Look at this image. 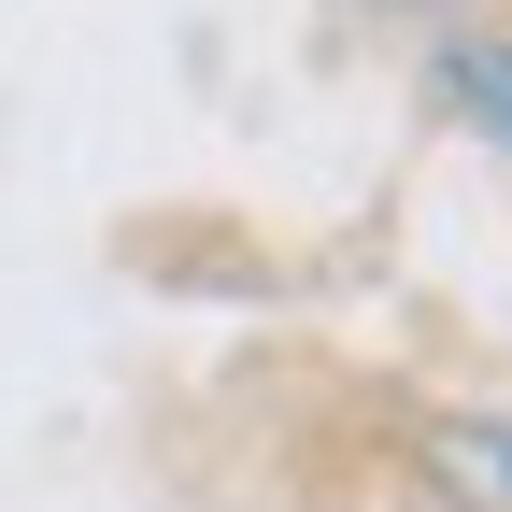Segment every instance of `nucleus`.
<instances>
[{"label":"nucleus","mask_w":512,"mask_h":512,"mask_svg":"<svg viewBox=\"0 0 512 512\" xmlns=\"http://www.w3.org/2000/svg\"><path fill=\"white\" fill-rule=\"evenodd\" d=\"M456 100L498 128V143H512V43H456Z\"/></svg>","instance_id":"2"},{"label":"nucleus","mask_w":512,"mask_h":512,"mask_svg":"<svg viewBox=\"0 0 512 512\" xmlns=\"http://www.w3.org/2000/svg\"><path fill=\"white\" fill-rule=\"evenodd\" d=\"M441 484H456L470 512H512V413H441Z\"/></svg>","instance_id":"1"}]
</instances>
